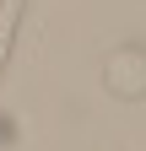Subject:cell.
I'll list each match as a JSON object with an SVG mask.
<instances>
[{"label": "cell", "mask_w": 146, "mask_h": 151, "mask_svg": "<svg viewBox=\"0 0 146 151\" xmlns=\"http://www.w3.org/2000/svg\"><path fill=\"white\" fill-rule=\"evenodd\" d=\"M103 86L124 103H141L146 97V49H114L103 60Z\"/></svg>", "instance_id": "obj_1"}]
</instances>
